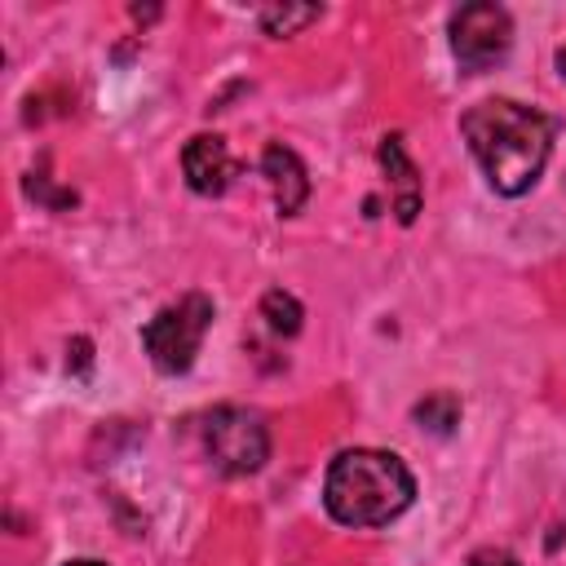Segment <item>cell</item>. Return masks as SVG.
Listing matches in <instances>:
<instances>
[{
  "label": "cell",
  "mask_w": 566,
  "mask_h": 566,
  "mask_svg": "<svg viewBox=\"0 0 566 566\" xmlns=\"http://www.w3.org/2000/svg\"><path fill=\"white\" fill-rule=\"evenodd\" d=\"M208 327H212V301L199 296V292H190L177 305H164L142 327V345H146L150 363L164 376H181V371H190V363H195Z\"/></svg>",
  "instance_id": "obj_3"
},
{
  "label": "cell",
  "mask_w": 566,
  "mask_h": 566,
  "mask_svg": "<svg viewBox=\"0 0 566 566\" xmlns=\"http://www.w3.org/2000/svg\"><path fill=\"white\" fill-rule=\"evenodd\" d=\"M261 318L270 323V332H279V336H296V332H301L305 310H301V301H296L292 292L270 287V292L261 296Z\"/></svg>",
  "instance_id": "obj_9"
},
{
  "label": "cell",
  "mask_w": 566,
  "mask_h": 566,
  "mask_svg": "<svg viewBox=\"0 0 566 566\" xmlns=\"http://www.w3.org/2000/svg\"><path fill=\"white\" fill-rule=\"evenodd\" d=\"M261 172H265V181H270V190H274V208H279V217H292V212H301V203L310 199V177H305V164L296 159V150H287V146H265V155H261Z\"/></svg>",
  "instance_id": "obj_7"
},
{
  "label": "cell",
  "mask_w": 566,
  "mask_h": 566,
  "mask_svg": "<svg viewBox=\"0 0 566 566\" xmlns=\"http://www.w3.org/2000/svg\"><path fill=\"white\" fill-rule=\"evenodd\" d=\"M62 566H106V562H93V557H75V562H62Z\"/></svg>",
  "instance_id": "obj_14"
},
{
  "label": "cell",
  "mask_w": 566,
  "mask_h": 566,
  "mask_svg": "<svg viewBox=\"0 0 566 566\" xmlns=\"http://www.w3.org/2000/svg\"><path fill=\"white\" fill-rule=\"evenodd\" d=\"M88 349H93V345H88L84 336H75V340H71V358H66V367H75V371L84 376V371H88Z\"/></svg>",
  "instance_id": "obj_13"
},
{
  "label": "cell",
  "mask_w": 566,
  "mask_h": 566,
  "mask_svg": "<svg viewBox=\"0 0 566 566\" xmlns=\"http://www.w3.org/2000/svg\"><path fill=\"white\" fill-rule=\"evenodd\" d=\"M416 500V478L394 451H340L323 482V504L340 526H385Z\"/></svg>",
  "instance_id": "obj_2"
},
{
  "label": "cell",
  "mask_w": 566,
  "mask_h": 566,
  "mask_svg": "<svg viewBox=\"0 0 566 566\" xmlns=\"http://www.w3.org/2000/svg\"><path fill=\"white\" fill-rule=\"evenodd\" d=\"M318 4H270V9H261V27H265V35H274V40H283V35H296L301 27H310V22H318Z\"/></svg>",
  "instance_id": "obj_10"
},
{
  "label": "cell",
  "mask_w": 566,
  "mask_h": 566,
  "mask_svg": "<svg viewBox=\"0 0 566 566\" xmlns=\"http://www.w3.org/2000/svg\"><path fill=\"white\" fill-rule=\"evenodd\" d=\"M376 155H380V168L394 181V212H398L402 226H411L416 212H420V177H416V164L402 150V137H385Z\"/></svg>",
  "instance_id": "obj_8"
},
{
  "label": "cell",
  "mask_w": 566,
  "mask_h": 566,
  "mask_svg": "<svg viewBox=\"0 0 566 566\" xmlns=\"http://www.w3.org/2000/svg\"><path fill=\"white\" fill-rule=\"evenodd\" d=\"M203 447L212 455V464L230 478L256 473L270 460V433L265 420L248 407H217L203 424Z\"/></svg>",
  "instance_id": "obj_4"
},
{
  "label": "cell",
  "mask_w": 566,
  "mask_h": 566,
  "mask_svg": "<svg viewBox=\"0 0 566 566\" xmlns=\"http://www.w3.org/2000/svg\"><path fill=\"white\" fill-rule=\"evenodd\" d=\"M181 168H186V181L195 195H221L234 177V155L226 146V137L217 133H199L186 142L181 150Z\"/></svg>",
  "instance_id": "obj_6"
},
{
  "label": "cell",
  "mask_w": 566,
  "mask_h": 566,
  "mask_svg": "<svg viewBox=\"0 0 566 566\" xmlns=\"http://www.w3.org/2000/svg\"><path fill=\"white\" fill-rule=\"evenodd\" d=\"M557 71H562V75H566V44H562V49H557Z\"/></svg>",
  "instance_id": "obj_15"
},
{
  "label": "cell",
  "mask_w": 566,
  "mask_h": 566,
  "mask_svg": "<svg viewBox=\"0 0 566 566\" xmlns=\"http://www.w3.org/2000/svg\"><path fill=\"white\" fill-rule=\"evenodd\" d=\"M416 420H420V429L451 433L460 424V398L455 394H429L424 402H416Z\"/></svg>",
  "instance_id": "obj_11"
},
{
  "label": "cell",
  "mask_w": 566,
  "mask_h": 566,
  "mask_svg": "<svg viewBox=\"0 0 566 566\" xmlns=\"http://www.w3.org/2000/svg\"><path fill=\"white\" fill-rule=\"evenodd\" d=\"M469 566H522V562L513 553H504V548H478L469 557Z\"/></svg>",
  "instance_id": "obj_12"
},
{
  "label": "cell",
  "mask_w": 566,
  "mask_h": 566,
  "mask_svg": "<svg viewBox=\"0 0 566 566\" xmlns=\"http://www.w3.org/2000/svg\"><path fill=\"white\" fill-rule=\"evenodd\" d=\"M509 44H513V18H509V9H500L491 0L464 4L451 18V53L464 71L495 66L509 53Z\"/></svg>",
  "instance_id": "obj_5"
},
{
  "label": "cell",
  "mask_w": 566,
  "mask_h": 566,
  "mask_svg": "<svg viewBox=\"0 0 566 566\" xmlns=\"http://www.w3.org/2000/svg\"><path fill=\"white\" fill-rule=\"evenodd\" d=\"M460 133L495 195H526L553 150V119L513 97H486L469 106Z\"/></svg>",
  "instance_id": "obj_1"
}]
</instances>
